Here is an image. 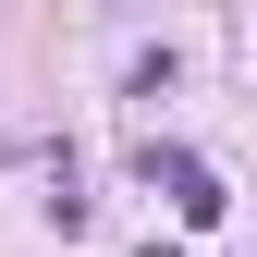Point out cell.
Masks as SVG:
<instances>
[{
	"instance_id": "obj_1",
	"label": "cell",
	"mask_w": 257,
	"mask_h": 257,
	"mask_svg": "<svg viewBox=\"0 0 257 257\" xmlns=\"http://www.w3.org/2000/svg\"><path fill=\"white\" fill-rule=\"evenodd\" d=\"M135 172H147V196H172V220H220V208H233V196H220V172H208L196 147H147Z\"/></svg>"
}]
</instances>
